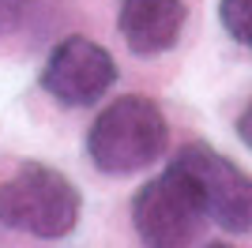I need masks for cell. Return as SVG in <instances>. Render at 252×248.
<instances>
[{
	"label": "cell",
	"instance_id": "1",
	"mask_svg": "<svg viewBox=\"0 0 252 248\" xmlns=\"http://www.w3.org/2000/svg\"><path fill=\"white\" fill-rule=\"evenodd\" d=\"M166 113L143 94H121L91 124L87 158L105 177H132L166 155Z\"/></svg>",
	"mask_w": 252,
	"mask_h": 248
},
{
	"label": "cell",
	"instance_id": "2",
	"mask_svg": "<svg viewBox=\"0 0 252 248\" xmlns=\"http://www.w3.org/2000/svg\"><path fill=\"white\" fill-rule=\"evenodd\" d=\"M83 196L72 177L45 162H23L0 185V222L38 241H61L79 226Z\"/></svg>",
	"mask_w": 252,
	"mask_h": 248
},
{
	"label": "cell",
	"instance_id": "3",
	"mask_svg": "<svg viewBox=\"0 0 252 248\" xmlns=\"http://www.w3.org/2000/svg\"><path fill=\"white\" fill-rule=\"evenodd\" d=\"M192 188L203 215L226 233H252V177L207 143H185L166 165Z\"/></svg>",
	"mask_w": 252,
	"mask_h": 248
},
{
	"label": "cell",
	"instance_id": "4",
	"mask_svg": "<svg viewBox=\"0 0 252 248\" xmlns=\"http://www.w3.org/2000/svg\"><path fill=\"white\" fill-rule=\"evenodd\" d=\"M203 222L207 215L200 199L173 169L158 173L132 196V226L143 248H189Z\"/></svg>",
	"mask_w": 252,
	"mask_h": 248
},
{
	"label": "cell",
	"instance_id": "5",
	"mask_svg": "<svg viewBox=\"0 0 252 248\" xmlns=\"http://www.w3.org/2000/svg\"><path fill=\"white\" fill-rule=\"evenodd\" d=\"M113 83H117V64L109 57V49L98 45L94 38H87V34L61 38L42 68V91L68 109L102 102Z\"/></svg>",
	"mask_w": 252,
	"mask_h": 248
},
{
	"label": "cell",
	"instance_id": "6",
	"mask_svg": "<svg viewBox=\"0 0 252 248\" xmlns=\"http://www.w3.org/2000/svg\"><path fill=\"white\" fill-rule=\"evenodd\" d=\"M189 23L185 0H121L117 31L136 57H158L177 45Z\"/></svg>",
	"mask_w": 252,
	"mask_h": 248
},
{
	"label": "cell",
	"instance_id": "7",
	"mask_svg": "<svg viewBox=\"0 0 252 248\" xmlns=\"http://www.w3.org/2000/svg\"><path fill=\"white\" fill-rule=\"evenodd\" d=\"M219 19L226 34L252 53V0H219Z\"/></svg>",
	"mask_w": 252,
	"mask_h": 248
},
{
	"label": "cell",
	"instance_id": "8",
	"mask_svg": "<svg viewBox=\"0 0 252 248\" xmlns=\"http://www.w3.org/2000/svg\"><path fill=\"white\" fill-rule=\"evenodd\" d=\"M34 0H0V41L15 38L31 27Z\"/></svg>",
	"mask_w": 252,
	"mask_h": 248
},
{
	"label": "cell",
	"instance_id": "9",
	"mask_svg": "<svg viewBox=\"0 0 252 248\" xmlns=\"http://www.w3.org/2000/svg\"><path fill=\"white\" fill-rule=\"evenodd\" d=\"M237 139L252 151V98L245 102V109L237 113Z\"/></svg>",
	"mask_w": 252,
	"mask_h": 248
},
{
	"label": "cell",
	"instance_id": "10",
	"mask_svg": "<svg viewBox=\"0 0 252 248\" xmlns=\"http://www.w3.org/2000/svg\"><path fill=\"white\" fill-rule=\"evenodd\" d=\"M203 248H233V245H226V241H207Z\"/></svg>",
	"mask_w": 252,
	"mask_h": 248
}]
</instances>
